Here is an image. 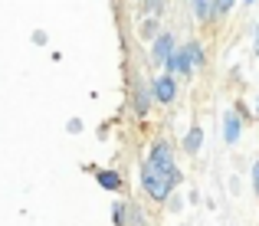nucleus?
I'll list each match as a JSON object with an SVG mask.
<instances>
[{
    "label": "nucleus",
    "instance_id": "19",
    "mask_svg": "<svg viewBox=\"0 0 259 226\" xmlns=\"http://www.w3.org/2000/svg\"><path fill=\"white\" fill-rule=\"evenodd\" d=\"M69 131H72V134H76V131H82V121H79V118H72V121H69Z\"/></svg>",
    "mask_w": 259,
    "mask_h": 226
},
{
    "label": "nucleus",
    "instance_id": "11",
    "mask_svg": "<svg viewBox=\"0 0 259 226\" xmlns=\"http://www.w3.org/2000/svg\"><path fill=\"white\" fill-rule=\"evenodd\" d=\"M138 30H141V39H151V43H154V39L161 36V23H158V17H145Z\"/></svg>",
    "mask_w": 259,
    "mask_h": 226
},
{
    "label": "nucleus",
    "instance_id": "20",
    "mask_svg": "<svg viewBox=\"0 0 259 226\" xmlns=\"http://www.w3.org/2000/svg\"><path fill=\"white\" fill-rule=\"evenodd\" d=\"M253 50H256V56H259V23H256V43H253Z\"/></svg>",
    "mask_w": 259,
    "mask_h": 226
},
{
    "label": "nucleus",
    "instance_id": "15",
    "mask_svg": "<svg viewBox=\"0 0 259 226\" xmlns=\"http://www.w3.org/2000/svg\"><path fill=\"white\" fill-rule=\"evenodd\" d=\"M128 226H145V213L135 203H128Z\"/></svg>",
    "mask_w": 259,
    "mask_h": 226
},
{
    "label": "nucleus",
    "instance_id": "5",
    "mask_svg": "<svg viewBox=\"0 0 259 226\" xmlns=\"http://www.w3.org/2000/svg\"><path fill=\"white\" fill-rule=\"evenodd\" d=\"M151 102H154V92H151V82H141L135 79V92H132V108L138 118H145L151 112Z\"/></svg>",
    "mask_w": 259,
    "mask_h": 226
},
{
    "label": "nucleus",
    "instance_id": "9",
    "mask_svg": "<svg viewBox=\"0 0 259 226\" xmlns=\"http://www.w3.org/2000/svg\"><path fill=\"white\" fill-rule=\"evenodd\" d=\"M95 180H99V187L108 190V194H118V190H121V174H118V170H112V167H108V170H99V174H95Z\"/></svg>",
    "mask_w": 259,
    "mask_h": 226
},
{
    "label": "nucleus",
    "instance_id": "7",
    "mask_svg": "<svg viewBox=\"0 0 259 226\" xmlns=\"http://www.w3.org/2000/svg\"><path fill=\"white\" fill-rule=\"evenodd\" d=\"M240 134H243L240 115H236V112H227V115H223V138H227V145H236V141H240Z\"/></svg>",
    "mask_w": 259,
    "mask_h": 226
},
{
    "label": "nucleus",
    "instance_id": "16",
    "mask_svg": "<svg viewBox=\"0 0 259 226\" xmlns=\"http://www.w3.org/2000/svg\"><path fill=\"white\" fill-rule=\"evenodd\" d=\"M233 4L236 0H217V17H227V13L233 10Z\"/></svg>",
    "mask_w": 259,
    "mask_h": 226
},
{
    "label": "nucleus",
    "instance_id": "10",
    "mask_svg": "<svg viewBox=\"0 0 259 226\" xmlns=\"http://www.w3.org/2000/svg\"><path fill=\"white\" fill-rule=\"evenodd\" d=\"M200 148H203V128L194 125V128L187 131V138H184V151H187V154H197Z\"/></svg>",
    "mask_w": 259,
    "mask_h": 226
},
{
    "label": "nucleus",
    "instance_id": "22",
    "mask_svg": "<svg viewBox=\"0 0 259 226\" xmlns=\"http://www.w3.org/2000/svg\"><path fill=\"white\" fill-rule=\"evenodd\" d=\"M243 4H246V7H249V4H253V0H243Z\"/></svg>",
    "mask_w": 259,
    "mask_h": 226
},
{
    "label": "nucleus",
    "instance_id": "21",
    "mask_svg": "<svg viewBox=\"0 0 259 226\" xmlns=\"http://www.w3.org/2000/svg\"><path fill=\"white\" fill-rule=\"evenodd\" d=\"M256 115H259V99H256Z\"/></svg>",
    "mask_w": 259,
    "mask_h": 226
},
{
    "label": "nucleus",
    "instance_id": "6",
    "mask_svg": "<svg viewBox=\"0 0 259 226\" xmlns=\"http://www.w3.org/2000/svg\"><path fill=\"white\" fill-rule=\"evenodd\" d=\"M167 72H171V75H187V79L197 72V66H194V59H190L187 46H177V53L171 56V63H167Z\"/></svg>",
    "mask_w": 259,
    "mask_h": 226
},
{
    "label": "nucleus",
    "instance_id": "13",
    "mask_svg": "<svg viewBox=\"0 0 259 226\" xmlns=\"http://www.w3.org/2000/svg\"><path fill=\"white\" fill-rule=\"evenodd\" d=\"M187 50H190V59H194V66L200 69V66L207 63V56H203V46H200V39H187Z\"/></svg>",
    "mask_w": 259,
    "mask_h": 226
},
{
    "label": "nucleus",
    "instance_id": "17",
    "mask_svg": "<svg viewBox=\"0 0 259 226\" xmlns=\"http://www.w3.org/2000/svg\"><path fill=\"white\" fill-rule=\"evenodd\" d=\"M253 190H256V194H259V161L253 164Z\"/></svg>",
    "mask_w": 259,
    "mask_h": 226
},
{
    "label": "nucleus",
    "instance_id": "23",
    "mask_svg": "<svg viewBox=\"0 0 259 226\" xmlns=\"http://www.w3.org/2000/svg\"><path fill=\"white\" fill-rule=\"evenodd\" d=\"M138 4H141V0H138Z\"/></svg>",
    "mask_w": 259,
    "mask_h": 226
},
{
    "label": "nucleus",
    "instance_id": "18",
    "mask_svg": "<svg viewBox=\"0 0 259 226\" xmlns=\"http://www.w3.org/2000/svg\"><path fill=\"white\" fill-rule=\"evenodd\" d=\"M33 43L43 46V43H46V33H43V30H36V33H33Z\"/></svg>",
    "mask_w": 259,
    "mask_h": 226
},
{
    "label": "nucleus",
    "instance_id": "8",
    "mask_svg": "<svg viewBox=\"0 0 259 226\" xmlns=\"http://www.w3.org/2000/svg\"><path fill=\"white\" fill-rule=\"evenodd\" d=\"M190 7H194L197 23H210L217 17V0H190Z\"/></svg>",
    "mask_w": 259,
    "mask_h": 226
},
{
    "label": "nucleus",
    "instance_id": "4",
    "mask_svg": "<svg viewBox=\"0 0 259 226\" xmlns=\"http://www.w3.org/2000/svg\"><path fill=\"white\" fill-rule=\"evenodd\" d=\"M174 53H177L174 33H161V36L151 43V63H154V66H164V69H167V63H171Z\"/></svg>",
    "mask_w": 259,
    "mask_h": 226
},
{
    "label": "nucleus",
    "instance_id": "12",
    "mask_svg": "<svg viewBox=\"0 0 259 226\" xmlns=\"http://www.w3.org/2000/svg\"><path fill=\"white\" fill-rule=\"evenodd\" d=\"M164 4L167 0H141V13H145V17H161V13H164Z\"/></svg>",
    "mask_w": 259,
    "mask_h": 226
},
{
    "label": "nucleus",
    "instance_id": "3",
    "mask_svg": "<svg viewBox=\"0 0 259 226\" xmlns=\"http://www.w3.org/2000/svg\"><path fill=\"white\" fill-rule=\"evenodd\" d=\"M151 92H154V102L158 105H171V102L177 99V82L171 72H161L151 79Z\"/></svg>",
    "mask_w": 259,
    "mask_h": 226
},
{
    "label": "nucleus",
    "instance_id": "1",
    "mask_svg": "<svg viewBox=\"0 0 259 226\" xmlns=\"http://www.w3.org/2000/svg\"><path fill=\"white\" fill-rule=\"evenodd\" d=\"M141 187H145V194L151 197V200H167L171 190L177 187V180L167 177L164 170H158L151 161H145V164H141Z\"/></svg>",
    "mask_w": 259,
    "mask_h": 226
},
{
    "label": "nucleus",
    "instance_id": "2",
    "mask_svg": "<svg viewBox=\"0 0 259 226\" xmlns=\"http://www.w3.org/2000/svg\"><path fill=\"white\" fill-rule=\"evenodd\" d=\"M148 161H151L158 170H164L167 177H174V180L181 184V170H177V164H174V148L167 145L164 138H158V141L151 145V151H148Z\"/></svg>",
    "mask_w": 259,
    "mask_h": 226
},
{
    "label": "nucleus",
    "instance_id": "14",
    "mask_svg": "<svg viewBox=\"0 0 259 226\" xmlns=\"http://www.w3.org/2000/svg\"><path fill=\"white\" fill-rule=\"evenodd\" d=\"M112 223L115 226H128V203H115L112 207Z\"/></svg>",
    "mask_w": 259,
    "mask_h": 226
}]
</instances>
